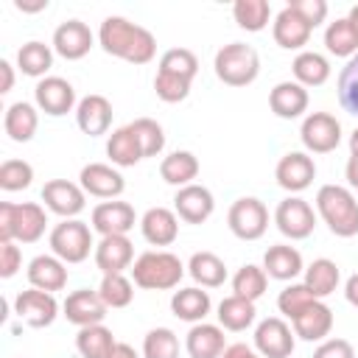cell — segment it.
<instances>
[{
  "label": "cell",
  "instance_id": "6da1fadb",
  "mask_svg": "<svg viewBox=\"0 0 358 358\" xmlns=\"http://www.w3.org/2000/svg\"><path fill=\"white\" fill-rule=\"evenodd\" d=\"M98 45L129 64H148L157 56V39L148 28L126 20V17H106L98 28Z\"/></svg>",
  "mask_w": 358,
  "mask_h": 358
},
{
  "label": "cell",
  "instance_id": "7a4b0ae2",
  "mask_svg": "<svg viewBox=\"0 0 358 358\" xmlns=\"http://www.w3.org/2000/svg\"><path fill=\"white\" fill-rule=\"evenodd\" d=\"M316 210L327 229L338 238L358 235V201L341 185H322L316 193Z\"/></svg>",
  "mask_w": 358,
  "mask_h": 358
},
{
  "label": "cell",
  "instance_id": "3957f363",
  "mask_svg": "<svg viewBox=\"0 0 358 358\" xmlns=\"http://www.w3.org/2000/svg\"><path fill=\"white\" fill-rule=\"evenodd\" d=\"M48 215L36 201H22L0 204V243L14 241V243H36L45 235Z\"/></svg>",
  "mask_w": 358,
  "mask_h": 358
},
{
  "label": "cell",
  "instance_id": "277c9868",
  "mask_svg": "<svg viewBox=\"0 0 358 358\" xmlns=\"http://www.w3.org/2000/svg\"><path fill=\"white\" fill-rule=\"evenodd\" d=\"M182 277H185V266L173 252H143L131 263V280L145 291L176 288Z\"/></svg>",
  "mask_w": 358,
  "mask_h": 358
},
{
  "label": "cell",
  "instance_id": "5b68a950",
  "mask_svg": "<svg viewBox=\"0 0 358 358\" xmlns=\"http://www.w3.org/2000/svg\"><path fill=\"white\" fill-rule=\"evenodd\" d=\"M213 67L227 87H249L260 73V56L246 42H229L215 53Z\"/></svg>",
  "mask_w": 358,
  "mask_h": 358
},
{
  "label": "cell",
  "instance_id": "8992f818",
  "mask_svg": "<svg viewBox=\"0 0 358 358\" xmlns=\"http://www.w3.org/2000/svg\"><path fill=\"white\" fill-rule=\"evenodd\" d=\"M90 249H95L92 243V232L84 221L78 218H64L62 224H56L50 229V252L64 260V263H81L90 257Z\"/></svg>",
  "mask_w": 358,
  "mask_h": 358
},
{
  "label": "cell",
  "instance_id": "52a82bcc",
  "mask_svg": "<svg viewBox=\"0 0 358 358\" xmlns=\"http://www.w3.org/2000/svg\"><path fill=\"white\" fill-rule=\"evenodd\" d=\"M227 224L232 229L235 238L241 241H257L266 235L268 229V210L260 199L255 196H241L232 201L229 213H227Z\"/></svg>",
  "mask_w": 358,
  "mask_h": 358
},
{
  "label": "cell",
  "instance_id": "ba28073f",
  "mask_svg": "<svg viewBox=\"0 0 358 358\" xmlns=\"http://www.w3.org/2000/svg\"><path fill=\"white\" fill-rule=\"evenodd\" d=\"M299 137L310 154H330L341 143V123L330 112H310L302 120Z\"/></svg>",
  "mask_w": 358,
  "mask_h": 358
},
{
  "label": "cell",
  "instance_id": "9c48e42d",
  "mask_svg": "<svg viewBox=\"0 0 358 358\" xmlns=\"http://www.w3.org/2000/svg\"><path fill=\"white\" fill-rule=\"evenodd\" d=\"M274 224H277V229H280L285 238L302 241V238H308V235L313 232V227H316V213H313V207H310L305 199L288 196V199H282V201L277 204V210H274Z\"/></svg>",
  "mask_w": 358,
  "mask_h": 358
},
{
  "label": "cell",
  "instance_id": "30bf717a",
  "mask_svg": "<svg viewBox=\"0 0 358 358\" xmlns=\"http://www.w3.org/2000/svg\"><path fill=\"white\" fill-rule=\"evenodd\" d=\"M294 336L296 333L280 316H268L255 327V350L263 358H291L296 344Z\"/></svg>",
  "mask_w": 358,
  "mask_h": 358
},
{
  "label": "cell",
  "instance_id": "8fae6325",
  "mask_svg": "<svg viewBox=\"0 0 358 358\" xmlns=\"http://www.w3.org/2000/svg\"><path fill=\"white\" fill-rule=\"evenodd\" d=\"M14 313L28 324V327H50L53 319L59 316V302L53 294L39 291V288H28L20 291L14 299Z\"/></svg>",
  "mask_w": 358,
  "mask_h": 358
},
{
  "label": "cell",
  "instance_id": "7c38bea8",
  "mask_svg": "<svg viewBox=\"0 0 358 358\" xmlns=\"http://www.w3.org/2000/svg\"><path fill=\"white\" fill-rule=\"evenodd\" d=\"M274 179L282 190L288 193H302L305 187H310V182L316 179V162L310 154L305 151H288L280 157L277 168H274Z\"/></svg>",
  "mask_w": 358,
  "mask_h": 358
},
{
  "label": "cell",
  "instance_id": "4fadbf2b",
  "mask_svg": "<svg viewBox=\"0 0 358 358\" xmlns=\"http://www.w3.org/2000/svg\"><path fill=\"white\" fill-rule=\"evenodd\" d=\"M34 101L36 106L50 115V117H62L67 112H73L76 106V90L67 78H59V76H45L36 90H34Z\"/></svg>",
  "mask_w": 358,
  "mask_h": 358
},
{
  "label": "cell",
  "instance_id": "5bb4252c",
  "mask_svg": "<svg viewBox=\"0 0 358 358\" xmlns=\"http://www.w3.org/2000/svg\"><path fill=\"white\" fill-rule=\"evenodd\" d=\"M84 199H87L84 187L76 185V182H67V179H50V182H45V187H42V201H45V207H48L50 213L62 215V218H76V215L84 210V204H87Z\"/></svg>",
  "mask_w": 358,
  "mask_h": 358
},
{
  "label": "cell",
  "instance_id": "9a60e30c",
  "mask_svg": "<svg viewBox=\"0 0 358 358\" xmlns=\"http://www.w3.org/2000/svg\"><path fill=\"white\" fill-rule=\"evenodd\" d=\"M92 42H95V36H92V31H90L87 22H81V20H67V22H62V25L53 31L50 48H53L62 59L76 62V59H84V56L90 53Z\"/></svg>",
  "mask_w": 358,
  "mask_h": 358
},
{
  "label": "cell",
  "instance_id": "2e32d148",
  "mask_svg": "<svg viewBox=\"0 0 358 358\" xmlns=\"http://www.w3.org/2000/svg\"><path fill=\"white\" fill-rule=\"evenodd\" d=\"M215 210V199L204 185H185L173 196V213L185 224H204Z\"/></svg>",
  "mask_w": 358,
  "mask_h": 358
},
{
  "label": "cell",
  "instance_id": "e0dca14e",
  "mask_svg": "<svg viewBox=\"0 0 358 358\" xmlns=\"http://www.w3.org/2000/svg\"><path fill=\"white\" fill-rule=\"evenodd\" d=\"M78 185L84 187V193H90V196H95V199H117L123 190H126V182H123V176H120V171H115L112 165H106V162H90V165H84L81 168V173H78Z\"/></svg>",
  "mask_w": 358,
  "mask_h": 358
},
{
  "label": "cell",
  "instance_id": "ac0fdd59",
  "mask_svg": "<svg viewBox=\"0 0 358 358\" xmlns=\"http://www.w3.org/2000/svg\"><path fill=\"white\" fill-rule=\"evenodd\" d=\"M62 310H64V316H67L70 324H76V327H90V324H101L109 308L103 305V299H101L98 291L78 288V291L67 294Z\"/></svg>",
  "mask_w": 358,
  "mask_h": 358
},
{
  "label": "cell",
  "instance_id": "d6986e66",
  "mask_svg": "<svg viewBox=\"0 0 358 358\" xmlns=\"http://www.w3.org/2000/svg\"><path fill=\"white\" fill-rule=\"evenodd\" d=\"M137 215H134V207L129 201H101L95 210H92V229L106 238V235H126L131 227H134Z\"/></svg>",
  "mask_w": 358,
  "mask_h": 358
},
{
  "label": "cell",
  "instance_id": "ffe728a7",
  "mask_svg": "<svg viewBox=\"0 0 358 358\" xmlns=\"http://www.w3.org/2000/svg\"><path fill=\"white\" fill-rule=\"evenodd\" d=\"M134 263V246L126 235H106L95 246V266L101 274H123Z\"/></svg>",
  "mask_w": 358,
  "mask_h": 358
},
{
  "label": "cell",
  "instance_id": "44dd1931",
  "mask_svg": "<svg viewBox=\"0 0 358 358\" xmlns=\"http://www.w3.org/2000/svg\"><path fill=\"white\" fill-rule=\"evenodd\" d=\"M291 322H294V333L302 341H324L333 330V310L322 299H313Z\"/></svg>",
  "mask_w": 358,
  "mask_h": 358
},
{
  "label": "cell",
  "instance_id": "7402d4cb",
  "mask_svg": "<svg viewBox=\"0 0 358 358\" xmlns=\"http://www.w3.org/2000/svg\"><path fill=\"white\" fill-rule=\"evenodd\" d=\"M140 232L151 246H171L179 238V215L168 207H151L140 218Z\"/></svg>",
  "mask_w": 358,
  "mask_h": 358
},
{
  "label": "cell",
  "instance_id": "603a6c76",
  "mask_svg": "<svg viewBox=\"0 0 358 358\" xmlns=\"http://www.w3.org/2000/svg\"><path fill=\"white\" fill-rule=\"evenodd\" d=\"M76 123L90 137L106 134L109 126H112V103H109V98H103V95L81 98L78 106H76Z\"/></svg>",
  "mask_w": 358,
  "mask_h": 358
},
{
  "label": "cell",
  "instance_id": "cb8c5ba5",
  "mask_svg": "<svg viewBox=\"0 0 358 358\" xmlns=\"http://www.w3.org/2000/svg\"><path fill=\"white\" fill-rule=\"evenodd\" d=\"M310 31L313 28L294 8H288V6L274 17V25H271L274 42L280 48H285V50H302L308 45V39H310Z\"/></svg>",
  "mask_w": 358,
  "mask_h": 358
},
{
  "label": "cell",
  "instance_id": "d4e9b609",
  "mask_svg": "<svg viewBox=\"0 0 358 358\" xmlns=\"http://www.w3.org/2000/svg\"><path fill=\"white\" fill-rule=\"evenodd\" d=\"M67 263L59 260L56 255H36L31 263H28V282L31 288H39V291H62L67 285Z\"/></svg>",
  "mask_w": 358,
  "mask_h": 358
},
{
  "label": "cell",
  "instance_id": "484cf974",
  "mask_svg": "<svg viewBox=\"0 0 358 358\" xmlns=\"http://www.w3.org/2000/svg\"><path fill=\"white\" fill-rule=\"evenodd\" d=\"M185 350H187L190 358H221V352L227 350L224 327L221 324H207V322L193 324L185 336Z\"/></svg>",
  "mask_w": 358,
  "mask_h": 358
},
{
  "label": "cell",
  "instance_id": "4316f807",
  "mask_svg": "<svg viewBox=\"0 0 358 358\" xmlns=\"http://www.w3.org/2000/svg\"><path fill=\"white\" fill-rule=\"evenodd\" d=\"M268 106L277 117L282 120H294L308 109V90L296 81H280L271 92H268Z\"/></svg>",
  "mask_w": 358,
  "mask_h": 358
},
{
  "label": "cell",
  "instance_id": "83f0119b",
  "mask_svg": "<svg viewBox=\"0 0 358 358\" xmlns=\"http://www.w3.org/2000/svg\"><path fill=\"white\" fill-rule=\"evenodd\" d=\"M302 255L288 246V243H277V246H268L266 255H263V271L274 280H294L302 274Z\"/></svg>",
  "mask_w": 358,
  "mask_h": 358
},
{
  "label": "cell",
  "instance_id": "f1b7e54d",
  "mask_svg": "<svg viewBox=\"0 0 358 358\" xmlns=\"http://www.w3.org/2000/svg\"><path fill=\"white\" fill-rule=\"evenodd\" d=\"M106 157L112 159V165L117 168H131L143 159V148H140V140L134 134L131 126H120L109 134L106 140Z\"/></svg>",
  "mask_w": 358,
  "mask_h": 358
},
{
  "label": "cell",
  "instance_id": "f546056e",
  "mask_svg": "<svg viewBox=\"0 0 358 358\" xmlns=\"http://www.w3.org/2000/svg\"><path fill=\"white\" fill-rule=\"evenodd\" d=\"M36 126H39V115L34 109V103L28 101H17L6 109V117H3V129L6 134L14 140V143H28L34 134H36Z\"/></svg>",
  "mask_w": 358,
  "mask_h": 358
},
{
  "label": "cell",
  "instance_id": "4dcf8cb0",
  "mask_svg": "<svg viewBox=\"0 0 358 358\" xmlns=\"http://www.w3.org/2000/svg\"><path fill=\"white\" fill-rule=\"evenodd\" d=\"M213 302H210V294L201 291V288H179L173 296H171V310L176 319L182 322H204V316L210 313Z\"/></svg>",
  "mask_w": 358,
  "mask_h": 358
},
{
  "label": "cell",
  "instance_id": "1f68e13d",
  "mask_svg": "<svg viewBox=\"0 0 358 358\" xmlns=\"http://www.w3.org/2000/svg\"><path fill=\"white\" fill-rule=\"evenodd\" d=\"M159 176L162 182L173 185V187H185L193 185V179L199 176V159L190 151H173L159 162Z\"/></svg>",
  "mask_w": 358,
  "mask_h": 358
},
{
  "label": "cell",
  "instance_id": "d6a6232c",
  "mask_svg": "<svg viewBox=\"0 0 358 358\" xmlns=\"http://www.w3.org/2000/svg\"><path fill=\"white\" fill-rule=\"evenodd\" d=\"M291 70H294L296 84H302L305 90H308V87H322V84L330 78V62H327L322 53H316V50H302V53H296Z\"/></svg>",
  "mask_w": 358,
  "mask_h": 358
},
{
  "label": "cell",
  "instance_id": "836d02e7",
  "mask_svg": "<svg viewBox=\"0 0 358 358\" xmlns=\"http://www.w3.org/2000/svg\"><path fill=\"white\" fill-rule=\"evenodd\" d=\"M187 274L201 285V288H218L227 280V266L218 255L213 252H196L187 263Z\"/></svg>",
  "mask_w": 358,
  "mask_h": 358
},
{
  "label": "cell",
  "instance_id": "e575fe53",
  "mask_svg": "<svg viewBox=\"0 0 358 358\" xmlns=\"http://www.w3.org/2000/svg\"><path fill=\"white\" fill-rule=\"evenodd\" d=\"M255 302L243 299V296H224L221 305H218V324L224 330H232V333H241L246 327H252L255 322Z\"/></svg>",
  "mask_w": 358,
  "mask_h": 358
},
{
  "label": "cell",
  "instance_id": "d590c367",
  "mask_svg": "<svg viewBox=\"0 0 358 358\" xmlns=\"http://www.w3.org/2000/svg\"><path fill=\"white\" fill-rule=\"evenodd\" d=\"M115 336L109 327L103 324H90V327H78L76 333V350L81 358H106L115 347Z\"/></svg>",
  "mask_w": 358,
  "mask_h": 358
},
{
  "label": "cell",
  "instance_id": "8d00e7d4",
  "mask_svg": "<svg viewBox=\"0 0 358 358\" xmlns=\"http://www.w3.org/2000/svg\"><path fill=\"white\" fill-rule=\"evenodd\" d=\"M338 280H341V271H338V266H336L333 260H327V257H319V260H313V263L305 268V285H308V291H310L316 299L330 296V294L336 291Z\"/></svg>",
  "mask_w": 358,
  "mask_h": 358
},
{
  "label": "cell",
  "instance_id": "74e56055",
  "mask_svg": "<svg viewBox=\"0 0 358 358\" xmlns=\"http://www.w3.org/2000/svg\"><path fill=\"white\" fill-rule=\"evenodd\" d=\"M324 48H327L333 56L352 59V56L358 53V31H355V25H352L347 17L333 20V22L324 28Z\"/></svg>",
  "mask_w": 358,
  "mask_h": 358
},
{
  "label": "cell",
  "instance_id": "f35d334b",
  "mask_svg": "<svg viewBox=\"0 0 358 358\" xmlns=\"http://www.w3.org/2000/svg\"><path fill=\"white\" fill-rule=\"evenodd\" d=\"M53 64V48L34 39V42H25L20 50H17V67L22 70V76H31V78H39L50 70Z\"/></svg>",
  "mask_w": 358,
  "mask_h": 358
},
{
  "label": "cell",
  "instance_id": "ab89813d",
  "mask_svg": "<svg viewBox=\"0 0 358 358\" xmlns=\"http://www.w3.org/2000/svg\"><path fill=\"white\" fill-rule=\"evenodd\" d=\"M266 285H268V274H266L260 266H255V263L241 266V268L235 271V277H232V291H235V296H243V299H249V302H257V299L266 294Z\"/></svg>",
  "mask_w": 358,
  "mask_h": 358
},
{
  "label": "cell",
  "instance_id": "60d3db41",
  "mask_svg": "<svg viewBox=\"0 0 358 358\" xmlns=\"http://www.w3.org/2000/svg\"><path fill=\"white\" fill-rule=\"evenodd\" d=\"M232 17H235L238 28L255 34V31H263L268 25L271 6L266 0H235L232 3Z\"/></svg>",
  "mask_w": 358,
  "mask_h": 358
},
{
  "label": "cell",
  "instance_id": "b9f144b4",
  "mask_svg": "<svg viewBox=\"0 0 358 358\" xmlns=\"http://www.w3.org/2000/svg\"><path fill=\"white\" fill-rule=\"evenodd\" d=\"M336 92H338L341 109L358 117V53H355L352 59H347V64L341 67Z\"/></svg>",
  "mask_w": 358,
  "mask_h": 358
},
{
  "label": "cell",
  "instance_id": "7bdbcfd3",
  "mask_svg": "<svg viewBox=\"0 0 358 358\" xmlns=\"http://www.w3.org/2000/svg\"><path fill=\"white\" fill-rule=\"evenodd\" d=\"M98 294L106 308H126L134 299V285L126 274H103Z\"/></svg>",
  "mask_w": 358,
  "mask_h": 358
},
{
  "label": "cell",
  "instance_id": "ee69618b",
  "mask_svg": "<svg viewBox=\"0 0 358 358\" xmlns=\"http://www.w3.org/2000/svg\"><path fill=\"white\" fill-rule=\"evenodd\" d=\"M143 358H179V338L171 327H154L143 338Z\"/></svg>",
  "mask_w": 358,
  "mask_h": 358
},
{
  "label": "cell",
  "instance_id": "f6af8a7d",
  "mask_svg": "<svg viewBox=\"0 0 358 358\" xmlns=\"http://www.w3.org/2000/svg\"><path fill=\"white\" fill-rule=\"evenodd\" d=\"M159 73H171V76H179V78L193 81L196 73H199V59L187 48H171L159 59Z\"/></svg>",
  "mask_w": 358,
  "mask_h": 358
},
{
  "label": "cell",
  "instance_id": "bcb514c9",
  "mask_svg": "<svg viewBox=\"0 0 358 358\" xmlns=\"http://www.w3.org/2000/svg\"><path fill=\"white\" fill-rule=\"evenodd\" d=\"M140 140V148H143V159L145 157H157L162 148H165V131L162 126L154 120V117H137L129 123Z\"/></svg>",
  "mask_w": 358,
  "mask_h": 358
},
{
  "label": "cell",
  "instance_id": "7dc6e473",
  "mask_svg": "<svg viewBox=\"0 0 358 358\" xmlns=\"http://www.w3.org/2000/svg\"><path fill=\"white\" fill-rule=\"evenodd\" d=\"M34 182V168L25 159H6L0 165V187L14 193V190H25Z\"/></svg>",
  "mask_w": 358,
  "mask_h": 358
},
{
  "label": "cell",
  "instance_id": "c3c4849f",
  "mask_svg": "<svg viewBox=\"0 0 358 358\" xmlns=\"http://www.w3.org/2000/svg\"><path fill=\"white\" fill-rule=\"evenodd\" d=\"M316 296L308 291V285L305 282H291V285H285L282 291H280V296H277V308H280V313L285 316V319H294L305 305H310Z\"/></svg>",
  "mask_w": 358,
  "mask_h": 358
},
{
  "label": "cell",
  "instance_id": "681fc988",
  "mask_svg": "<svg viewBox=\"0 0 358 358\" xmlns=\"http://www.w3.org/2000/svg\"><path fill=\"white\" fill-rule=\"evenodd\" d=\"M190 84L187 78H179V76H171V73H159L157 70V78H154V92L159 101L165 103H179L190 95Z\"/></svg>",
  "mask_w": 358,
  "mask_h": 358
},
{
  "label": "cell",
  "instance_id": "f907efd6",
  "mask_svg": "<svg viewBox=\"0 0 358 358\" xmlns=\"http://www.w3.org/2000/svg\"><path fill=\"white\" fill-rule=\"evenodd\" d=\"M288 8H294L310 28L322 25L324 17H327V3H324V0H291Z\"/></svg>",
  "mask_w": 358,
  "mask_h": 358
},
{
  "label": "cell",
  "instance_id": "816d5d0a",
  "mask_svg": "<svg viewBox=\"0 0 358 358\" xmlns=\"http://www.w3.org/2000/svg\"><path fill=\"white\" fill-rule=\"evenodd\" d=\"M20 266H22V252H20V246H17L14 241L0 243V277H3V280L14 277V274L20 271Z\"/></svg>",
  "mask_w": 358,
  "mask_h": 358
},
{
  "label": "cell",
  "instance_id": "f5cc1de1",
  "mask_svg": "<svg viewBox=\"0 0 358 358\" xmlns=\"http://www.w3.org/2000/svg\"><path fill=\"white\" fill-rule=\"evenodd\" d=\"M313 358H355V350L347 338H324L313 350Z\"/></svg>",
  "mask_w": 358,
  "mask_h": 358
},
{
  "label": "cell",
  "instance_id": "db71d44e",
  "mask_svg": "<svg viewBox=\"0 0 358 358\" xmlns=\"http://www.w3.org/2000/svg\"><path fill=\"white\" fill-rule=\"evenodd\" d=\"M221 358H263V355L255 352V350L246 347V344H229V347L221 352Z\"/></svg>",
  "mask_w": 358,
  "mask_h": 358
},
{
  "label": "cell",
  "instance_id": "11a10c76",
  "mask_svg": "<svg viewBox=\"0 0 358 358\" xmlns=\"http://www.w3.org/2000/svg\"><path fill=\"white\" fill-rule=\"evenodd\" d=\"M0 76H3V81H0V92L6 95V92H11V87H14V67H11V62H0Z\"/></svg>",
  "mask_w": 358,
  "mask_h": 358
},
{
  "label": "cell",
  "instance_id": "9f6ffc18",
  "mask_svg": "<svg viewBox=\"0 0 358 358\" xmlns=\"http://www.w3.org/2000/svg\"><path fill=\"white\" fill-rule=\"evenodd\" d=\"M106 358H140V355H137V350H134L131 344H126V341H117Z\"/></svg>",
  "mask_w": 358,
  "mask_h": 358
},
{
  "label": "cell",
  "instance_id": "6f0895ef",
  "mask_svg": "<svg viewBox=\"0 0 358 358\" xmlns=\"http://www.w3.org/2000/svg\"><path fill=\"white\" fill-rule=\"evenodd\" d=\"M344 296H347V302H350L352 308H358V271L347 280V285H344Z\"/></svg>",
  "mask_w": 358,
  "mask_h": 358
},
{
  "label": "cell",
  "instance_id": "680465c9",
  "mask_svg": "<svg viewBox=\"0 0 358 358\" xmlns=\"http://www.w3.org/2000/svg\"><path fill=\"white\" fill-rule=\"evenodd\" d=\"M344 176H347V182H350V187H355V190H358V157H350V159H347Z\"/></svg>",
  "mask_w": 358,
  "mask_h": 358
},
{
  "label": "cell",
  "instance_id": "91938a15",
  "mask_svg": "<svg viewBox=\"0 0 358 358\" xmlns=\"http://www.w3.org/2000/svg\"><path fill=\"white\" fill-rule=\"evenodd\" d=\"M14 6L20 11H42V8H48V0H42V3H22V0H17Z\"/></svg>",
  "mask_w": 358,
  "mask_h": 358
},
{
  "label": "cell",
  "instance_id": "94428289",
  "mask_svg": "<svg viewBox=\"0 0 358 358\" xmlns=\"http://www.w3.org/2000/svg\"><path fill=\"white\" fill-rule=\"evenodd\" d=\"M350 157H358V129L350 134Z\"/></svg>",
  "mask_w": 358,
  "mask_h": 358
},
{
  "label": "cell",
  "instance_id": "6125c7cd",
  "mask_svg": "<svg viewBox=\"0 0 358 358\" xmlns=\"http://www.w3.org/2000/svg\"><path fill=\"white\" fill-rule=\"evenodd\" d=\"M347 20H350V22L355 25V31H358V6H352V8H350V14H347Z\"/></svg>",
  "mask_w": 358,
  "mask_h": 358
}]
</instances>
